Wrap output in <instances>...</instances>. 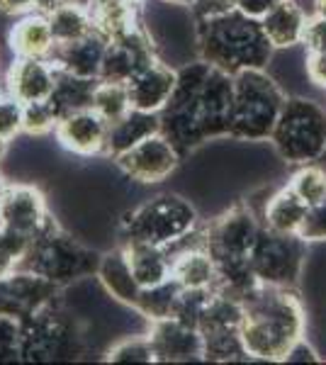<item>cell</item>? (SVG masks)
Segmentation results:
<instances>
[{
    "mask_svg": "<svg viewBox=\"0 0 326 365\" xmlns=\"http://www.w3.org/2000/svg\"><path fill=\"white\" fill-rule=\"evenodd\" d=\"M234 76L210 66L203 58L178 66L175 91L158 113L161 134L173 141L180 156L212 139L229 137Z\"/></svg>",
    "mask_w": 326,
    "mask_h": 365,
    "instance_id": "cell-1",
    "label": "cell"
},
{
    "mask_svg": "<svg viewBox=\"0 0 326 365\" xmlns=\"http://www.w3.org/2000/svg\"><path fill=\"white\" fill-rule=\"evenodd\" d=\"M244 319L239 327L241 344L248 358L285 361L290 349L305 339V307L292 287H275L258 282L241 299Z\"/></svg>",
    "mask_w": 326,
    "mask_h": 365,
    "instance_id": "cell-2",
    "label": "cell"
},
{
    "mask_svg": "<svg viewBox=\"0 0 326 365\" xmlns=\"http://www.w3.org/2000/svg\"><path fill=\"white\" fill-rule=\"evenodd\" d=\"M198 27V58L227 73L244 68H268L275 46L265 37L260 20L229 8L219 15L195 20Z\"/></svg>",
    "mask_w": 326,
    "mask_h": 365,
    "instance_id": "cell-3",
    "label": "cell"
},
{
    "mask_svg": "<svg viewBox=\"0 0 326 365\" xmlns=\"http://www.w3.org/2000/svg\"><path fill=\"white\" fill-rule=\"evenodd\" d=\"M287 96L265 68L234 73V100L229 115V139L268 141Z\"/></svg>",
    "mask_w": 326,
    "mask_h": 365,
    "instance_id": "cell-4",
    "label": "cell"
},
{
    "mask_svg": "<svg viewBox=\"0 0 326 365\" xmlns=\"http://www.w3.org/2000/svg\"><path fill=\"white\" fill-rule=\"evenodd\" d=\"M198 227V210L190 200L161 192L146 197L120 222V244L146 241L156 246H170Z\"/></svg>",
    "mask_w": 326,
    "mask_h": 365,
    "instance_id": "cell-5",
    "label": "cell"
},
{
    "mask_svg": "<svg viewBox=\"0 0 326 365\" xmlns=\"http://www.w3.org/2000/svg\"><path fill=\"white\" fill-rule=\"evenodd\" d=\"M98 261L100 258L83 249L78 241L58 232L56 222L49 217V222L37 232L32 246L22 256L17 268L29 270V273L54 282V285H63V282H73L96 273Z\"/></svg>",
    "mask_w": 326,
    "mask_h": 365,
    "instance_id": "cell-6",
    "label": "cell"
},
{
    "mask_svg": "<svg viewBox=\"0 0 326 365\" xmlns=\"http://www.w3.org/2000/svg\"><path fill=\"white\" fill-rule=\"evenodd\" d=\"M268 141L285 163L317 161L326 149V110L314 100L287 98Z\"/></svg>",
    "mask_w": 326,
    "mask_h": 365,
    "instance_id": "cell-7",
    "label": "cell"
},
{
    "mask_svg": "<svg viewBox=\"0 0 326 365\" xmlns=\"http://www.w3.org/2000/svg\"><path fill=\"white\" fill-rule=\"evenodd\" d=\"M305 241L297 234H277L260 227L248 253V263L258 282L275 287H295L305 268Z\"/></svg>",
    "mask_w": 326,
    "mask_h": 365,
    "instance_id": "cell-8",
    "label": "cell"
},
{
    "mask_svg": "<svg viewBox=\"0 0 326 365\" xmlns=\"http://www.w3.org/2000/svg\"><path fill=\"white\" fill-rule=\"evenodd\" d=\"M260 227L263 225L258 222L251 207L234 205L205 229L207 249H210L217 263L246 261L258 239Z\"/></svg>",
    "mask_w": 326,
    "mask_h": 365,
    "instance_id": "cell-9",
    "label": "cell"
},
{
    "mask_svg": "<svg viewBox=\"0 0 326 365\" xmlns=\"http://www.w3.org/2000/svg\"><path fill=\"white\" fill-rule=\"evenodd\" d=\"M180 158L183 156L173 146V141L158 132L139 141L122 156H117L115 163L129 180L141 182V185H156V182L168 180L175 173Z\"/></svg>",
    "mask_w": 326,
    "mask_h": 365,
    "instance_id": "cell-10",
    "label": "cell"
},
{
    "mask_svg": "<svg viewBox=\"0 0 326 365\" xmlns=\"http://www.w3.org/2000/svg\"><path fill=\"white\" fill-rule=\"evenodd\" d=\"M156 58L158 54L151 34L146 32L144 25H139L122 37L110 39L108 49H105L103 68H100V81L127 83L129 78H134L141 68H146Z\"/></svg>",
    "mask_w": 326,
    "mask_h": 365,
    "instance_id": "cell-11",
    "label": "cell"
},
{
    "mask_svg": "<svg viewBox=\"0 0 326 365\" xmlns=\"http://www.w3.org/2000/svg\"><path fill=\"white\" fill-rule=\"evenodd\" d=\"M49 207L41 190L32 182H10L0 200V227L34 239L49 222Z\"/></svg>",
    "mask_w": 326,
    "mask_h": 365,
    "instance_id": "cell-12",
    "label": "cell"
},
{
    "mask_svg": "<svg viewBox=\"0 0 326 365\" xmlns=\"http://www.w3.org/2000/svg\"><path fill=\"white\" fill-rule=\"evenodd\" d=\"M146 336L151 341L153 363H183L205 358V344L200 329L175 319V317L149 322Z\"/></svg>",
    "mask_w": 326,
    "mask_h": 365,
    "instance_id": "cell-13",
    "label": "cell"
},
{
    "mask_svg": "<svg viewBox=\"0 0 326 365\" xmlns=\"http://www.w3.org/2000/svg\"><path fill=\"white\" fill-rule=\"evenodd\" d=\"M110 122L103 120L93 108L73 110V113L63 115L56 122V141L66 151L83 158L105 154V144H108Z\"/></svg>",
    "mask_w": 326,
    "mask_h": 365,
    "instance_id": "cell-14",
    "label": "cell"
},
{
    "mask_svg": "<svg viewBox=\"0 0 326 365\" xmlns=\"http://www.w3.org/2000/svg\"><path fill=\"white\" fill-rule=\"evenodd\" d=\"M56 86V66L49 58H20L10 63L5 73V93L22 105L44 103L51 98Z\"/></svg>",
    "mask_w": 326,
    "mask_h": 365,
    "instance_id": "cell-15",
    "label": "cell"
},
{
    "mask_svg": "<svg viewBox=\"0 0 326 365\" xmlns=\"http://www.w3.org/2000/svg\"><path fill=\"white\" fill-rule=\"evenodd\" d=\"M175 81H178V68L161 61V58H156L146 68H141L134 78L127 81L129 103H132L134 110L158 115L168 105L170 96H173Z\"/></svg>",
    "mask_w": 326,
    "mask_h": 365,
    "instance_id": "cell-16",
    "label": "cell"
},
{
    "mask_svg": "<svg viewBox=\"0 0 326 365\" xmlns=\"http://www.w3.org/2000/svg\"><path fill=\"white\" fill-rule=\"evenodd\" d=\"M108 44H110V39L105 37V34H100L98 29H93L86 37L76 39V42L56 46L54 54L49 56V61L54 63L58 71L81 76V78L98 81Z\"/></svg>",
    "mask_w": 326,
    "mask_h": 365,
    "instance_id": "cell-17",
    "label": "cell"
},
{
    "mask_svg": "<svg viewBox=\"0 0 326 365\" xmlns=\"http://www.w3.org/2000/svg\"><path fill=\"white\" fill-rule=\"evenodd\" d=\"M8 46L20 58H49L54 54L56 42L44 10L39 8L17 17L8 32Z\"/></svg>",
    "mask_w": 326,
    "mask_h": 365,
    "instance_id": "cell-18",
    "label": "cell"
},
{
    "mask_svg": "<svg viewBox=\"0 0 326 365\" xmlns=\"http://www.w3.org/2000/svg\"><path fill=\"white\" fill-rule=\"evenodd\" d=\"M96 278L100 287L105 290V295L112 297L115 302L124 304V307H132L136 304V297L141 292V285L136 282L132 266L127 261V253L122 246H115L108 253H103L96 268Z\"/></svg>",
    "mask_w": 326,
    "mask_h": 365,
    "instance_id": "cell-19",
    "label": "cell"
},
{
    "mask_svg": "<svg viewBox=\"0 0 326 365\" xmlns=\"http://www.w3.org/2000/svg\"><path fill=\"white\" fill-rule=\"evenodd\" d=\"M170 258H173L170 278L183 290H217L219 270L207 246H190V249L170 253Z\"/></svg>",
    "mask_w": 326,
    "mask_h": 365,
    "instance_id": "cell-20",
    "label": "cell"
},
{
    "mask_svg": "<svg viewBox=\"0 0 326 365\" xmlns=\"http://www.w3.org/2000/svg\"><path fill=\"white\" fill-rule=\"evenodd\" d=\"M161 132V117L156 113H144V110H129L127 115L120 117L117 122L110 125L108 132V144H105V154L115 161L117 156H122L124 151H129L139 141L153 137Z\"/></svg>",
    "mask_w": 326,
    "mask_h": 365,
    "instance_id": "cell-21",
    "label": "cell"
},
{
    "mask_svg": "<svg viewBox=\"0 0 326 365\" xmlns=\"http://www.w3.org/2000/svg\"><path fill=\"white\" fill-rule=\"evenodd\" d=\"M307 20L310 15L297 0H282L268 15L260 17V27H263L265 37L277 49H292V46L302 44V34H305Z\"/></svg>",
    "mask_w": 326,
    "mask_h": 365,
    "instance_id": "cell-22",
    "label": "cell"
},
{
    "mask_svg": "<svg viewBox=\"0 0 326 365\" xmlns=\"http://www.w3.org/2000/svg\"><path fill=\"white\" fill-rule=\"evenodd\" d=\"M49 20L51 34H54L56 46L71 44L76 39L86 37L88 32H93V17L91 10L83 0H63V3H51L46 8H41Z\"/></svg>",
    "mask_w": 326,
    "mask_h": 365,
    "instance_id": "cell-23",
    "label": "cell"
},
{
    "mask_svg": "<svg viewBox=\"0 0 326 365\" xmlns=\"http://www.w3.org/2000/svg\"><path fill=\"white\" fill-rule=\"evenodd\" d=\"M120 246L127 253L132 273L141 287L158 285V282L170 278L173 258L168 256V251L163 246L146 244V241H129V244H120Z\"/></svg>",
    "mask_w": 326,
    "mask_h": 365,
    "instance_id": "cell-24",
    "label": "cell"
},
{
    "mask_svg": "<svg viewBox=\"0 0 326 365\" xmlns=\"http://www.w3.org/2000/svg\"><path fill=\"white\" fill-rule=\"evenodd\" d=\"M307 207L310 205L295 195L292 187L285 185L265 200L263 210H260V225L277 234H297L302 220L307 215Z\"/></svg>",
    "mask_w": 326,
    "mask_h": 365,
    "instance_id": "cell-25",
    "label": "cell"
},
{
    "mask_svg": "<svg viewBox=\"0 0 326 365\" xmlns=\"http://www.w3.org/2000/svg\"><path fill=\"white\" fill-rule=\"evenodd\" d=\"M93 17V27L108 39H117L141 25L139 5L129 0H86Z\"/></svg>",
    "mask_w": 326,
    "mask_h": 365,
    "instance_id": "cell-26",
    "label": "cell"
},
{
    "mask_svg": "<svg viewBox=\"0 0 326 365\" xmlns=\"http://www.w3.org/2000/svg\"><path fill=\"white\" fill-rule=\"evenodd\" d=\"M96 83L98 81H93V78H81V76H73V73H66V71L56 68V86H54V93H51L49 103H51V108L56 110L58 120H61L63 115L73 113V110L91 108Z\"/></svg>",
    "mask_w": 326,
    "mask_h": 365,
    "instance_id": "cell-27",
    "label": "cell"
},
{
    "mask_svg": "<svg viewBox=\"0 0 326 365\" xmlns=\"http://www.w3.org/2000/svg\"><path fill=\"white\" fill-rule=\"evenodd\" d=\"M180 290L183 287L178 285L173 278L158 282V285H151V287H141L139 297H136V304H134V312L144 317L146 322L165 319V317L173 314L175 302H178V297H180Z\"/></svg>",
    "mask_w": 326,
    "mask_h": 365,
    "instance_id": "cell-28",
    "label": "cell"
},
{
    "mask_svg": "<svg viewBox=\"0 0 326 365\" xmlns=\"http://www.w3.org/2000/svg\"><path fill=\"white\" fill-rule=\"evenodd\" d=\"M91 108L108 120L110 125L117 122L120 117H124L132 110V103H129V91L127 83H115V81H100L96 83V91H93V100Z\"/></svg>",
    "mask_w": 326,
    "mask_h": 365,
    "instance_id": "cell-29",
    "label": "cell"
},
{
    "mask_svg": "<svg viewBox=\"0 0 326 365\" xmlns=\"http://www.w3.org/2000/svg\"><path fill=\"white\" fill-rule=\"evenodd\" d=\"M287 185L307 205H319L326 200V173L314 161L297 166L292 178L287 180Z\"/></svg>",
    "mask_w": 326,
    "mask_h": 365,
    "instance_id": "cell-30",
    "label": "cell"
},
{
    "mask_svg": "<svg viewBox=\"0 0 326 365\" xmlns=\"http://www.w3.org/2000/svg\"><path fill=\"white\" fill-rule=\"evenodd\" d=\"M110 363H153L151 341L146 334H129L117 339L108 349Z\"/></svg>",
    "mask_w": 326,
    "mask_h": 365,
    "instance_id": "cell-31",
    "label": "cell"
},
{
    "mask_svg": "<svg viewBox=\"0 0 326 365\" xmlns=\"http://www.w3.org/2000/svg\"><path fill=\"white\" fill-rule=\"evenodd\" d=\"M56 122H58V115H56V110L51 108L49 100L25 105V125H22V132L29 134V137H44V134L54 132Z\"/></svg>",
    "mask_w": 326,
    "mask_h": 365,
    "instance_id": "cell-32",
    "label": "cell"
},
{
    "mask_svg": "<svg viewBox=\"0 0 326 365\" xmlns=\"http://www.w3.org/2000/svg\"><path fill=\"white\" fill-rule=\"evenodd\" d=\"M22 125H25V105L8 93L0 96V134L13 141L17 134H22Z\"/></svg>",
    "mask_w": 326,
    "mask_h": 365,
    "instance_id": "cell-33",
    "label": "cell"
},
{
    "mask_svg": "<svg viewBox=\"0 0 326 365\" xmlns=\"http://www.w3.org/2000/svg\"><path fill=\"white\" fill-rule=\"evenodd\" d=\"M297 237L305 241V244H312V241H326V200L319 205H310V207H307V215H305V220H302Z\"/></svg>",
    "mask_w": 326,
    "mask_h": 365,
    "instance_id": "cell-34",
    "label": "cell"
},
{
    "mask_svg": "<svg viewBox=\"0 0 326 365\" xmlns=\"http://www.w3.org/2000/svg\"><path fill=\"white\" fill-rule=\"evenodd\" d=\"M302 46L307 51H326V15H310L305 34H302Z\"/></svg>",
    "mask_w": 326,
    "mask_h": 365,
    "instance_id": "cell-35",
    "label": "cell"
},
{
    "mask_svg": "<svg viewBox=\"0 0 326 365\" xmlns=\"http://www.w3.org/2000/svg\"><path fill=\"white\" fill-rule=\"evenodd\" d=\"M305 71L314 86L326 88V51H307Z\"/></svg>",
    "mask_w": 326,
    "mask_h": 365,
    "instance_id": "cell-36",
    "label": "cell"
},
{
    "mask_svg": "<svg viewBox=\"0 0 326 365\" xmlns=\"http://www.w3.org/2000/svg\"><path fill=\"white\" fill-rule=\"evenodd\" d=\"M277 3H282V0H234L236 10H241L248 17H256V20L268 15Z\"/></svg>",
    "mask_w": 326,
    "mask_h": 365,
    "instance_id": "cell-37",
    "label": "cell"
},
{
    "mask_svg": "<svg viewBox=\"0 0 326 365\" xmlns=\"http://www.w3.org/2000/svg\"><path fill=\"white\" fill-rule=\"evenodd\" d=\"M44 5V0H0V13L3 15H25L32 10H39Z\"/></svg>",
    "mask_w": 326,
    "mask_h": 365,
    "instance_id": "cell-38",
    "label": "cell"
},
{
    "mask_svg": "<svg viewBox=\"0 0 326 365\" xmlns=\"http://www.w3.org/2000/svg\"><path fill=\"white\" fill-rule=\"evenodd\" d=\"M8 149H10V139H5L3 134H0V161L5 158V154H8Z\"/></svg>",
    "mask_w": 326,
    "mask_h": 365,
    "instance_id": "cell-39",
    "label": "cell"
},
{
    "mask_svg": "<svg viewBox=\"0 0 326 365\" xmlns=\"http://www.w3.org/2000/svg\"><path fill=\"white\" fill-rule=\"evenodd\" d=\"M314 13L326 15V0H314Z\"/></svg>",
    "mask_w": 326,
    "mask_h": 365,
    "instance_id": "cell-40",
    "label": "cell"
},
{
    "mask_svg": "<svg viewBox=\"0 0 326 365\" xmlns=\"http://www.w3.org/2000/svg\"><path fill=\"white\" fill-rule=\"evenodd\" d=\"M8 185H10V182L5 180V173H3V170H0V200H3L5 190H8Z\"/></svg>",
    "mask_w": 326,
    "mask_h": 365,
    "instance_id": "cell-41",
    "label": "cell"
},
{
    "mask_svg": "<svg viewBox=\"0 0 326 365\" xmlns=\"http://www.w3.org/2000/svg\"><path fill=\"white\" fill-rule=\"evenodd\" d=\"M163 3H170V5H183V8H193L195 0H163Z\"/></svg>",
    "mask_w": 326,
    "mask_h": 365,
    "instance_id": "cell-42",
    "label": "cell"
},
{
    "mask_svg": "<svg viewBox=\"0 0 326 365\" xmlns=\"http://www.w3.org/2000/svg\"><path fill=\"white\" fill-rule=\"evenodd\" d=\"M314 163H317V166L322 168L324 173H326V149L322 151V154H319V158H317V161H314Z\"/></svg>",
    "mask_w": 326,
    "mask_h": 365,
    "instance_id": "cell-43",
    "label": "cell"
},
{
    "mask_svg": "<svg viewBox=\"0 0 326 365\" xmlns=\"http://www.w3.org/2000/svg\"><path fill=\"white\" fill-rule=\"evenodd\" d=\"M51 3H63V0H44V5H41V8H46V5H51ZM83 3H86V0H83Z\"/></svg>",
    "mask_w": 326,
    "mask_h": 365,
    "instance_id": "cell-44",
    "label": "cell"
},
{
    "mask_svg": "<svg viewBox=\"0 0 326 365\" xmlns=\"http://www.w3.org/2000/svg\"><path fill=\"white\" fill-rule=\"evenodd\" d=\"M129 3H134V5H144L146 0H129Z\"/></svg>",
    "mask_w": 326,
    "mask_h": 365,
    "instance_id": "cell-45",
    "label": "cell"
}]
</instances>
